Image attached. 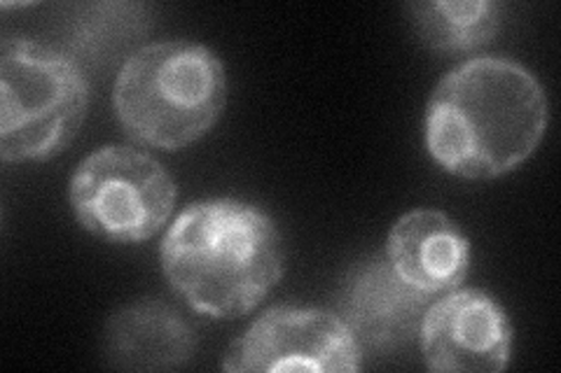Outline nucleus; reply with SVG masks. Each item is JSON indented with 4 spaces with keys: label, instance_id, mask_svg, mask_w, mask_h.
I'll return each instance as SVG.
<instances>
[{
    "label": "nucleus",
    "instance_id": "obj_3",
    "mask_svg": "<svg viewBox=\"0 0 561 373\" xmlns=\"http://www.w3.org/2000/svg\"><path fill=\"white\" fill-rule=\"evenodd\" d=\"M227 103V73L214 49L169 40L136 49L115 78L119 127L140 145L181 150L218 121Z\"/></svg>",
    "mask_w": 561,
    "mask_h": 373
},
{
    "label": "nucleus",
    "instance_id": "obj_9",
    "mask_svg": "<svg viewBox=\"0 0 561 373\" xmlns=\"http://www.w3.org/2000/svg\"><path fill=\"white\" fill-rule=\"evenodd\" d=\"M386 259L412 288L435 296L463 285L470 243L447 212L419 208L405 212L389 231Z\"/></svg>",
    "mask_w": 561,
    "mask_h": 373
},
{
    "label": "nucleus",
    "instance_id": "obj_1",
    "mask_svg": "<svg viewBox=\"0 0 561 373\" xmlns=\"http://www.w3.org/2000/svg\"><path fill=\"white\" fill-rule=\"evenodd\" d=\"M548 129V98L529 68L478 57L437 82L426 108L428 154L447 173L489 180L526 162Z\"/></svg>",
    "mask_w": 561,
    "mask_h": 373
},
{
    "label": "nucleus",
    "instance_id": "obj_5",
    "mask_svg": "<svg viewBox=\"0 0 561 373\" xmlns=\"http://www.w3.org/2000/svg\"><path fill=\"white\" fill-rule=\"evenodd\" d=\"M68 197L90 234L111 243H144L169 222L179 189L154 156L108 145L82 159Z\"/></svg>",
    "mask_w": 561,
    "mask_h": 373
},
{
    "label": "nucleus",
    "instance_id": "obj_10",
    "mask_svg": "<svg viewBox=\"0 0 561 373\" xmlns=\"http://www.w3.org/2000/svg\"><path fill=\"white\" fill-rule=\"evenodd\" d=\"M197 350V334L162 299H138L105 323V362L119 371H171L185 366Z\"/></svg>",
    "mask_w": 561,
    "mask_h": 373
},
{
    "label": "nucleus",
    "instance_id": "obj_11",
    "mask_svg": "<svg viewBox=\"0 0 561 373\" xmlns=\"http://www.w3.org/2000/svg\"><path fill=\"white\" fill-rule=\"evenodd\" d=\"M410 22L421 38L443 55H466L494 40L501 5L491 0H428L410 3Z\"/></svg>",
    "mask_w": 561,
    "mask_h": 373
},
{
    "label": "nucleus",
    "instance_id": "obj_2",
    "mask_svg": "<svg viewBox=\"0 0 561 373\" xmlns=\"http://www.w3.org/2000/svg\"><path fill=\"white\" fill-rule=\"evenodd\" d=\"M160 257L175 294L218 319L249 315L284 276L274 220L239 199L190 203L169 226Z\"/></svg>",
    "mask_w": 561,
    "mask_h": 373
},
{
    "label": "nucleus",
    "instance_id": "obj_12",
    "mask_svg": "<svg viewBox=\"0 0 561 373\" xmlns=\"http://www.w3.org/2000/svg\"><path fill=\"white\" fill-rule=\"evenodd\" d=\"M144 5H94L90 8V16H84V22L80 24L78 38L80 47L90 51V55H96V51L108 49L111 43L119 40L125 43V35H134L140 31V22L144 16H136L138 12H144Z\"/></svg>",
    "mask_w": 561,
    "mask_h": 373
},
{
    "label": "nucleus",
    "instance_id": "obj_6",
    "mask_svg": "<svg viewBox=\"0 0 561 373\" xmlns=\"http://www.w3.org/2000/svg\"><path fill=\"white\" fill-rule=\"evenodd\" d=\"M363 366V350L342 315L274 306L262 313L227 350L225 371H319L351 373Z\"/></svg>",
    "mask_w": 561,
    "mask_h": 373
},
{
    "label": "nucleus",
    "instance_id": "obj_8",
    "mask_svg": "<svg viewBox=\"0 0 561 373\" xmlns=\"http://www.w3.org/2000/svg\"><path fill=\"white\" fill-rule=\"evenodd\" d=\"M431 294L412 288L383 257L358 266L344 292L342 319L367 352H391L419 339Z\"/></svg>",
    "mask_w": 561,
    "mask_h": 373
},
{
    "label": "nucleus",
    "instance_id": "obj_7",
    "mask_svg": "<svg viewBox=\"0 0 561 373\" xmlns=\"http://www.w3.org/2000/svg\"><path fill=\"white\" fill-rule=\"evenodd\" d=\"M424 362L440 373H496L511 364L513 325L499 301L484 290H451L421 319Z\"/></svg>",
    "mask_w": 561,
    "mask_h": 373
},
{
    "label": "nucleus",
    "instance_id": "obj_4",
    "mask_svg": "<svg viewBox=\"0 0 561 373\" xmlns=\"http://www.w3.org/2000/svg\"><path fill=\"white\" fill-rule=\"evenodd\" d=\"M90 89L82 66L66 51L26 38L0 47V156L45 162L78 136Z\"/></svg>",
    "mask_w": 561,
    "mask_h": 373
}]
</instances>
